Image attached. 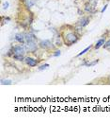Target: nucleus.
I'll return each instance as SVG.
<instances>
[{
    "instance_id": "obj_1",
    "label": "nucleus",
    "mask_w": 110,
    "mask_h": 123,
    "mask_svg": "<svg viewBox=\"0 0 110 123\" xmlns=\"http://www.w3.org/2000/svg\"><path fill=\"white\" fill-rule=\"evenodd\" d=\"M64 40H65V43L68 46H72L73 44H74L78 41V36L74 32H68V33L65 34Z\"/></svg>"
},
{
    "instance_id": "obj_2",
    "label": "nucleus",
    "mask_w": 110,
    "mask_h": 123,
    "mask_svg": "<svg viewBox=\"0 0 110 123\" xmlns=\"http://www.w3.org/2000/svg\"><path fill=\"white\" fill-rule=\"evenodd\" d=\"M26 49L28 52H35L37 50V42L36 41H28L26 42Z\"/></svg>"
},
{
    "instance_id": "obj_3",
    "label": "nucleus",
    "mask_w": 110,
    "mask_h": 123,
    "mask_svg": "<svg viewBox=\"0 0 110 123\" xmlns=\"http://www.w3.org/2000/svg\"><path fill=\"white\" fill-rule=\"evenodd\" d=\"M26 52V49L25 46H16L12 48V53L13 55H22V56H25Z\"/></svg>"
},
{
    "instance_id": "obj_4",
    "label": "nucleus",
    "mask_w": 110,
    "mask_h": 123,
    "mask_svg": "<svg viewBox=\"0 0 110 123\" xmlns=\"http://www.w3.org/2000/svg\"><path fill=\"white\" fill-rule=\"evenodd\" d=\"M85 11L88 12H89V13H92V14L97 12L96 6H95V5H92V4H90L89 2L85 4Z\"/></svg>"
},
{
    "instance_id": "obj_5",
    "label": "nucleus",
    "mask_w": 110,
    "mask_h": 123,
    "mask_svg": "<svg viewBox=\"0 0 110 123\" xmlns=\"http://www.w3.org/2000/svg\"><path fill=\"white\" fill-rule=\"evenodd\" d=\"M40 46L42 47V48H44V49H48V48H51L53 45H52V43H51V41L50 40H42V41H41L40 42Z\"/></svg>"
},
{
    "instance_id": "obj_6",
    "label": "nucleus",
    "mask_w": 110,
    "mask_h": 123,
    "mask_svg": "<svg viewBox=\"0 0 110 123\" xmlns=\"http://www.w3.org/2000/svg\"><path fill=\"white\" fill-rule=\"evenodd\" d=\"M25 62H26V63L27 65H29V66H31V67H35V66L38 64V61L35 60V59H33V58H31V57H26V58H25Z\"/></svg>"
},
{
    "instance_id": "obj_7",
    "label": "nucleus",
    "mask_w": 110,
    "mask_h": 123,
    "mask_svg": "<svg viewBox=\"0 0 110 123\" xmlns=\"http://www.w3.org/2000/svg\"><path fill=\"white\" fill-rule=\"evenodd\" d=\"M14 38H15V40L18 42V43H20V44H22V45L26 44V37H25V34H22V33H16Z\"/></svg>"
},
{
    "instance_id": "obj_8",
    "label": "nucleus",
    "mask_w": 110,
    "mask_h": 123,
    "mask_svg": "<svg viewBox=\"0 0 110 123\" xmlns=\"http://www.w3.org/2000/svg\"><path fill=\"white\" fill-rule=\"evenodd\" d=\"M89 24V19L88 17H82L78 20V25L81 28H85Z\"/></svg>"
},
{
    "instance_id": "obj_9",
    "label": "nucleus",
    "mask_w": 110,
    "mask_h": 123,
    "mask_svg": "<svg viewBox=\"0 0 110 123\" xmlns=\"http://www.w3.org/2000/svg\"><path fill=\"white\" fill-rule=\"evenodd\" d=\"M105 44V38H101V39L96 43V45L94 46V48L95 49H99L100 47L104 46Z\"/></svg>"
},
{
    "instance_id": "obj_10",
    "label": "nucleus",
    "mask_w": 110,
    "mask_h": 123,
    "mask_svg": "<svg viewBox=\"0 0 110 123\" xmlns=\"http://www.w3.org/2000/svg\"><path fill=\"white\" fill-rule=\"evenodd\" d=\"M25 37H26V42H28V41H36V37L33 33H26L25 34Z\"/></svg>"
},
{
    "instance_id": "obj_11",
    "label": "nucleus",
    "mask_w": 110,
    "mask_h": 123,
    "mask_svg": "<svg viewBox=\"0 0 110 123\" xmlns=\"http://www.w3.org/2000/svg\"><path fill=\"white\" fill-rule=\"evenodd\" d=\"M98 62H99V60H94L93 62H85V63H83V64H84V65H86V66H88V67H89V66H94V65H96Z\"/></svg>"
},
{
    "instance_id": "obj_12",
    "label": "nucleus",
    "mask_w": 110,
    "mask_h": 123,
    "mask_svg": "<svg viewBox=\"0 0 110 123\" xmlns=\"http://www.w3.org/2000/svg\"><path fill=\"white\" fill-rule=\"evenodd\" d=\"M1 84L2 85H10V84H12V80H1Z\"/></svg>"
},
{
    "instance_id": "obj_13",
    "label": "nucleus",
    "mask_w": 110,
    "mask_h": 123,
    "mask_svg": "<svg viewBox=\"0 0 110 123\" xmlns=\"http://www.w3.org/2000/svg\"><path fill=\"white\" fill-rule=\"evenodd\" d=\"M90 48H91V46H88L87 48H85L84 50H82V51H81V52L79 53L78 55H77V57H80V56H82V55H84V54H86V53H87V52H88L89 50H90Z\"/></svg>"
},
{
    "instance_id": "obj_14",
    "label": "nucleus",
    "mask_w": 110,
    "mask_h": 123,
    "mask_svg": "<svg viewBox=\"0 0 110 123\" xmlns=\"http://www.w3.org/2000/svg\"><path fill=\"white\" fill-rule=\"evenodd\" d=\"M13 58L16 61H24L25 60V56H22V55H13Z\"/></svg>"
},
{
    "instance_id": "obj_15",
    "label": "nucleus",
    "mask_w": 110,
    "mask_h": 123,
    "mask_svg": "<svg viewBox=\"0 0 110 123\" xmlns=\"http://www.w3.org/2000/svg\"><path fill=\"white\" fill-rule=\"evenodd\" d=\"M49 66H50V65H49L48 63H44V64L41 65V66H40V67H39L38 69H39L40 71H42V70H44V69H47V68L49 67Z\"/></svg>"
},
{
    "instance_id": "obj_16",
    "label": "nucleus",
    "mask_w": 110,
    "mask_h": 123,
    "mask_svg": "<svg viewBox=\"0 0 110 123\" xmlns=\"http://www.w3.org/2000/svg\"><path fill=\"white\" fill-rule=\"evenodd\" d=\"M34 4H35V0H26V6L28 8L32 7Z\"/></svg>"
},
{
    "instance_id": "obj_17",
    "label": "nucleus",
    "mask_w": 110,
    "mask_h": 123,
    "mask_svg": "<svg viewBox=\"0 0 110 123\" xmlns=\"http://www.w3.org/2000/svg\"><path fill=\"white\" fill-rule=\"evenodd\" d=\"M104 48H105V49H107V50L110 51V39L107 42H105V44L104 45Z\"/></svg>"
},
{
    "instance_id": "obj_18",
    "label": "nucleus",
    "mask_w": 110,
    "mask_h": 123,
    "mask_svg": "<svg viewBox=\"0 0 110 123\" xmlns=\"http://www.w3.org/2000/svg\"><path fill=\"white\" fill-rule=\"evenodd\" d=\"M60 54H61L60 50H57V51H55V53L53 54V56L54 57H58V56H60Z\"/></svg>"
},
{
    "instance_id": "obj_19",
    "label": "nucleus",
    "mask_w": 110,
    "mask_h": 123,
    "mask_svg": "<svg viewBox=\"0 0 110 123\" xmlns=\"http://www.w3.org/2000/svg\"><path fill=\"white\" fill-rule=\"evenodd\" d=\"M9 6H10V3H9V2H5V3L3 4V9H4V10H7V9L9 8Z\"/></svg>"
},
{
    "instance_id": "obj_20",
    "label": "nucleus",
    "mask_w": 110,
    "mask_h": 123,
    "mask_svg": "<svg viewBox=\"0 0 110 123\" xmlns=\"http://www.w3.org/2000/svg\"><path fill=\"white\" fill-rule=\"evenodd\" d=\"M89 2L90 3V4H92V5H97V3H98V0H89Z\"/></svg>"
},
{
    "instance_id": "obj_21",
    "label": "nucleus",
    "mask_w": 110,
    "mask_h": 123,
    "mask_svg": "<svg viewBox=\"0 0 110 123\" xmlns=\"http://www.w3.org/2000/svg\"><path fill=\"white\" fill-rule=\"evenodd\" d=\"M107 7H108V5H107V4H106V5H105V7H104V8H103V9H102V11H101V12H102V13H104V12H105V10H106V9H107Z\"/></svg>"
},
{
    "instance_id": "obj_22",
    "label": "nucleus",
    "mask_w": 110,
    "mask_h": 123,
    "mask_svg": "<svg viewBox=\"0 0 110 123\" xmlns=\"http://www.w3.org/2000/svg\"><path fill=\"white\" fill-rule=\"evenodd\" d=\"M108 80H110V75L108 76Z\"/></svg>"
}]
</instances>
